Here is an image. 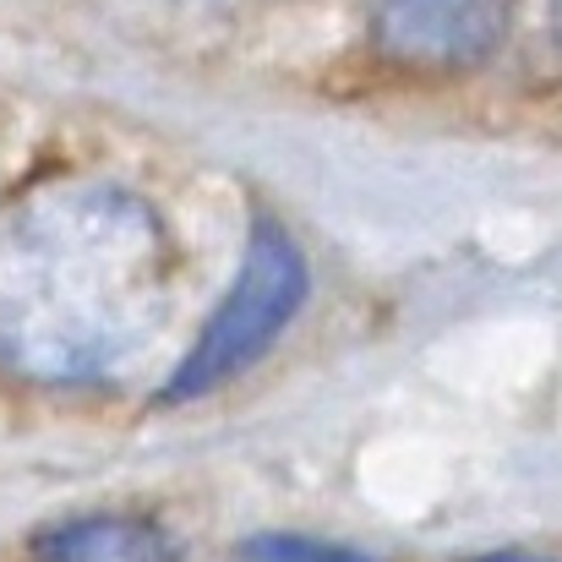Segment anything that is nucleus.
<instances>
[{
    "label": "nucleus",
    "instance_id": "f257e3e1",
    "mask_svg": "<svg viewBox=\"0 0 562 562\" xmlns=\"http://www.w3.org/2000/svg\"><path fill=\"white\" fill-rule=\"evenodd\" d=\"M181 251L115 181H55L0 218V361L44 387L126 376L170 328Z\"/></svg>",
    "mask_w": 562,
    "mask_h": 562
},
{
    "label": "nucleus",
    "instance_id": "f03ea898",
    "mask_svg": "<svg viewBox=\"0 0 562 562\" xmlns=\"http://www.w3.org/2000/svg\"><path fill=\"white\" fill-rule=\"evenodd\" d=\"M306 284H312V279H306L301 246H295L273 218H257L229 295H224L218 312L207 317L202 339L187 350L181 372L170 376V398H202V393H213L218 382L246 372V367L295 323V312H301V301H306Z\"/></svg>",
    "mask_w": 562,
    "mask_h": 562
},
{
    "label": "nucleus",
    "instance_id": "7ed1b4c3",
    "mask_svg": "<svg viewBox=\"0 0 562 562\" xmlns=\"http://www.w3.org/2000/svg\"><path fill=\"white\" fill-rule=\"evenodd\" d=\"M514 0H376L372 38L404 71H470L497 55Z\"/></svg>",
    "mask_w": 562,
    "mask_h": 562
},
{
    "label": "nucleus",
    "instance_id": "20e7f679",
    "mask_svg": "<svg viewBox=\"0 0 562 562\" xmlns=\"http://www.w3.org/2000/svg\"><path fill=\"white\" fill-rule=\"evenodd\" d=\"M27 562H181L165 525L137 514H88L38 536Z\"/></svg>",
    "mask_w": 562,
    "mask_h": 562
},
{
    "label": "nucleus",
    "instance_id": "39448f33",
    "mask_svg": "<svg viewBox=\"0 0 562 562\" xmlns=\"http://www.w3.org/2000/svg\"><path fill=\"white\" fill-rule=\"evenodd\" d=\"M240 562H361L350 552H334V547H317V541H290V536H268V541H251Z\"/></svg>",
    "mask_w": 562,
    "mask_h": 562
},
{
    "label": "nucleus",
    "instance_id": "423d86ee",
    "mask_svg": "<svg viewBox=\"0 0 562 562\" xmlns=\"http://www.w3.org/2000/svg\"><path fill=\"white\" fill-rule=\"evenodd\" d=\"M475 562H562V547H530V552H492Z\"/></svg>",
    "mask_w": 562,
    "mask_h": 562
},
{
    "label": "nucleus",
    "instance_id": "0eeeda50",
    "mask_svg": "<svg viewBox=\"0 0 562 562\" xmlns=\"http://www.w3.org/2000/svg\"><path fill=\"white\" fill-rule=\"evenodd\" d=\"M176 5H240V0H176Z\"/></svg>",
    "mask_w": 562,
    "mask_h": 562
}]
</instances>
